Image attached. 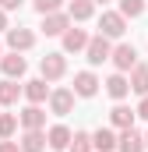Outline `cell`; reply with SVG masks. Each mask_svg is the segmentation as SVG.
<instances>
[{"label": "cell", "mask_w": 148, "mask_h": 152, "mask_svg": "<svg viewBox=\"0 0 148 152\" xmlns=\"http://www.w3.org/2000/svg\"><path fill=\"white\" fill-rule=\"evenodd\" d=\"M46 138H49V149H53V152H64V149H71V142H74L71 127H64V124H53V127L46 131Z\"/></svg>", "instance_id": "11"}, {"label": "cell", "mask_w": 148, "mask_h": 152, "mask_svg": "<svg viewBox=\"0 0 148 152\" xmlns=\"http://www.w3.org/2000/svg\"><path fill=\"white\" fill-rule=\"evenodd\" d=\"M134 117H138V110H131V106H123V103H116L110 110V120H113V127H134Z\"/></svg>", "instance_id": "18"}, {"label": "cell", "mask_w": 148, "mask_h": 152, "mask_svg": "<svg viewBox=\"0 0 148 152\" xmlns=\"http://www.w3.org/2000/svg\"><path fill=\"white\" fill-rule=\"evenodd\" d=\"M116 149H120V152H145L148 145H145V138H141L134 127H123V131H120V145H116Z\"/></svg>", "instance_id": "14"}, {"label": "cell", "mask_w": 148, "mask_h": 152, "mask_svg": "<svg viewBox=\"0 0 148 152\" xmlns=\"http://www.w3.org/2000/svg\"><path fill=\"white\" fill-rule=\"evenodd\" d=\"M18 120H21V127H25V131H42V127H46V110L36 106V103H28V106L18 113Z\"/></svg>", "instance_id": "7"}, {"label": "cell", "mask_w": 148, "mask_h": 152, "mask_svg": "<svg viewBox=\"0 0 148 152\" xmlns=\"http://www.w3.org/2000/svg\"><path fill=\"white\" fill-rule=\"evenodd\" d=\"M39 71H42L46 81H60V78L67 75V57L64 53H46L42 64H39Z\"/></svg>", "instance_id": "2"}, {"label": "cell", "mask_w": 148, "mask_h": 152, "mask_svg": "<svg viewBox=\"0 0 148 152\" xmlns=\"http://www.w3.org/2000/svg\"><path fill=\"white\" fill-rule=\"evenodd\" d=\"M131 88H134L138 96H148V64H138V67L131 71Z\"/></svg>", "instance_id": "21"}, {"label": "cell", "mask_w": 148, "mask_h": 152, "mask_svg": "<svg viewBox=\"0 0 148 152\" xmlns=\"http://www.w3.org/2000/svg\"><path fill=\"white\" fill-rule=\"evenodd\" d=\"M0 152H21V142H11V138H4V142H0Z\"/></svg>", "instance_id": "26"}, {"label": "cell", "mask_w": 148, "mask_h": 152, "mask_svg": "<svg viewBox=\"0 0 148 152\" xmlns=\"http://www.w3.org/2000/svg\"><path fill=\"white\" fill-rule=\"evenodd\" d=\"M25 99L36 103V106L49 99V85H46V78H32V81H25Z\"/></svg>", "instance_id": "13"}, {"label": "cell", "mask_w": 148, "mask_h": 152, "mask_svg": "<svg viewBox=\"0 0 148 152\" xmlns=\"http://www.w3.org/2000/svg\"><path fill=\"white\" fill-rule=\"evenodd\" d=\"M92 145H95V152H113L120 145V134H113V127H99L92 134Z\"/></svg>", "instance_id": "16"}, {"label": "cell", "mask_w": 148, "mask_h": 152, "mask_svg": "<svg viewBox=\"0 0 148 152\" xmlns=\"http://www.w3.org/2000/svg\"><path fill=\"white\" fill-rule=\"evenodd\" d=\"M106 92H110L113 99L120 103V99H123V96L131 92V78L123 75V71H116V75H110V78H106Z\"/></svg>", "instance_id": "15"}, {"label": "cell", "mask_w": 148, "mask_h": 152, "mask_svg": "<svg viewBox=\"0 0 148 152\" xmlns=\"http://www.w3.org/2000/svg\"><path fill=\"white\" fill-rule=\"evenodd\" d=\"M46 145H49L46 131H25L21 134V152H46Z\"/></svg>", "instance_id": "19"}, {"label": "cell", "mask_w": 148, "mask_h": 152, "mask_svg": "<svg viewBox=\"0 0 148 152\" xmlns=\"http://www.w3.org/2000/svg\"><path fill=\"white\" fill-rule=\"evenodd\" d=\"M60 39H64V53H78V50H88V39H92V36H88L85 28H74V25H71Z\"/></svg>", "instance_id": "10"}, {"label": "cell", "mask_w": 148, "mask_h": 152, "mask_svg": "<svg viewBox=\"0 0 148 152\" xmlns=\"http://www.w3.org/2000/svg\"><path fill=\"white\" fill-rule=\"evenodd\" d=\"M138 117H145V120H148V96H141V103H138Z\"/></svg>", "instance_id": "27"}, {"label": "cell", "mask_w": 148, "mask_h": 152, "mask_svg": "<svg viewBox=\"0 0 148 152\" xmlns=\"http://www.w3.org/2000/svg\"><path fill=\"white\" fill-rule=\"evenodd\" d=\"M99 85H102V81L92 75V71H78V75H74V96H81V99H92V96L99 92Z\"/></svg>", "instance_id": "8"}, {"label": "cell", "mask_w": 148, "mask_h": 152, "mask_svg": "<svg viewBox=\"0 0 148 152\" xmlns=\"http://www.w3.org/2000/svg\"><path fill=\"white\" fill-rule=\"evenodd\" d=\"M71 14L67 11H53V14H42V32L46 36H64L67 28H71Z\"/></svg>", "instance_id": "6"}, {"label": "cell", "mask_w": 148, "mask_h": 152, "mask_svg": "<svg viewBox=\"0 0 148 152\" xmlns=\"http://www.w3.org/2000/svg\"><path fill=\"white\" fill-rule=\"evenodd\" d=\"M7 46L14 53H25V50L36 46V32L32 28H7Z\"/></svg>", "instance_id": "9"}, {"label": "cell", "mask_w": 148, "mask_h": 152, "mask_svg": "<svg viewBox=\"0 0 148 152\" xmlns=\"http://www.w3.org/2000/svg\"><path fill=\"white\" fill-rule=\"evenodd\" d=\"M60 4L64 0H36V11L39 14H53V11H60Z\"/></svg>", "instance_id": "25"}, {"label": "cell", "mask_w": 148, "mask_h": 152, "mask_svg": "<svg viewBox=\"0 0 148 152\" xmlns=\"http://www.w3.org/2000/svg\"><path fill=\"white\" fill-rule=\"evenodd\" d=\"M113 67H116V71H123V75H127V71H134V67H138V50H134V46H131V42H120V46H113Z\"/></svg>", "instance_id": "4"}, {"label": "cell", "mask_w": 148, "mask_h": 152, "mask_svg": "<svg viewBox=\"0 0 148 152\" xmlns=\"http://www.w3.org/2000/svg\"><path fill=\"white\" fill-rule=\"evenodd\" d=\"M99 32L106 39H120L127 32V18L120 14V11H102V18H99Z\"/></svg>", "instance_id": "1"}, {"label": "cell", "mask_w": 148, "mask_h": 152, "mask_svg": "<svg viewBox=\"0 0 148 152\" xmlns=\"http://www.w3.org/2000/svg\"><path fill=\"white\" fill-rule=\"evenodd\" d=\"M95 145H92V134H85V131H78L74 134V142H71V149L67 152H92Z\"/></svg>", "instance_id": "24"}, {"label": "cell", "mask_w": 148, "mask_h": 152, "mask_svg": "<svg viewBox=\"0 0 148 152\" xmlns=\"http://www.w3.org/2000/svg\"><path fill=\"white\" fill-rule=\"evenodd\" d=\"M0 7L4 11H14V7H21V0H0Z\"/></svg>", "instance_id": "28"}, {"label": "cell", "mask_w": 148, "mask_h": 152, "mask_svg": "<svg viewBox=\"0 0 148 152\" xmlns=\"http://www.w3.org/2000/svg\"><path fill=\"white\" fill-rule=\"evenodd\" d=\"M67 14H71L74 21H88L95 14V0H71L67 4Z\"/></svg>", "instance_id": "20"}, {"label": "cell", "mask_w": 148, "mask_h": 152, "mask_svg": "<svg viewBox=\"0 0 148 152\" xmlns=\"http://www.w3.org/2000/svg\"><path fill=\"white\" fill-rule=\"evenodd\" d=\"M25 67H28L25 57L14 53V50H11L7 57H0V71H4V78H21V75H25Z\"/></svg>", "instance_id": "12"}, {"label": "cell", "mask_w": 148, "mask_h": 152, "mask_svg": "<svg viewBox=\"0 0 148 152\" xmlns=\"http://www.w3.org/2000/svg\"><path fill=\"white\" fill-rule=\"evenodd\" d=\"M120 14H123V18H138V14H145V0H120Z\"/></svg>", "instance_id": "22"}, {"label": "cell", "mask_w": 148, "mask_h": 152, "mask_svg": "<svg viewBox=\"0 0 148 152\" xmlns=\"http://www.w3.org/2000/svg\"><path fill=\"white\" fill-rule=\"evenodd\" d=\"M18 124H21V120L14 113H0V138H11V134L18 131Z\"/></svg>", "instance_id": "23"}, {"label": "cell", "mask_w": 148, "mask_h": 152, "mask_svg": "<svg viewBox=\"0 0 148 152\" xmlns=\"http://www.w3.org/2000/svg\"><path fill=\"white\" fill-rule=\"evenodd\" d=\"M18 96H25V85H18L14 78H4L0 81V106H14Z\"/></svg>", "instance_id": "17"}, {"label": "cell", "mask_w": 148, "mask_h": 152, "mask_svg": "<svg viewBox=\"0 0 148 152\" xmlns=\"http://www.w3.org/2000/svg\"><path fill=\"white\" fill-rule=\"evenodd\" d=\"M0 32H7V11L0 7Z\"/></svg>", "instance_id": "29"}, {"label": "cell", "mask_w": 148, "mask_h": 152, "mask_svg": "<svg viewBox=\"0 0 148 152\" xmlns=\"http://www.w3.org/2000/svg\"><path fill=\"white\" fill-rule=\"evenodd\" d=\"M95 4H106V0H95Z\"/></svg>", "instance_id": "30"}, {"label": "cell", "mask_w": 148, "mask_h": 152, "mask_svg": "<svg viewBox=\"0 0 148 152\" xmlns=\"http://www.w3.org/2000/svg\"><path fill=\"white\" fill-rule=\"evenodd\" d=\"M74 110V88H53L49 92V113L67 117Z\"/></svg>", "instance_id": "5"}, {"label": "cell", "mask_w": 148, "mask_h": 152, "mask_svg": "<svg viewBox=\"0 0 148 152\" xmlns=\"http://www.w3.org/2000/svg\"><path fill=\"white\" fill-rule=\"evenodd\" d=\"M85 57H88V64H92V67H99L102 60H110V57H113L110 39L102 36V32H99V36H92V39H88V50H85Z\"/></svg>", "instance_id": "3"}, {"label": "cell", "mask_w": 148, "mask_h": 152, "mask_svg": "<svg viewBox=\"0 0 148 152\" xmlns=\"http://www.w3.org/2000/svg\"><path fill=\"white\" fill-rule=\"evenodd\" d=\"M145 145H148V134H145Z\"/></svg>", "instance_id": "31"}]
</instances>
